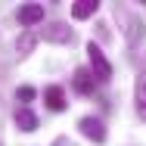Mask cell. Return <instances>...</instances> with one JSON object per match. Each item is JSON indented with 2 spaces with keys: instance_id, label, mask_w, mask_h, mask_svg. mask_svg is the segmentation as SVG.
Returning <instances> with one entry per match:
<instances>
[{
  "instance_id": "obj_5",
  "label": "cell",
  "mask_w": 146,
  "mask_h": 146,
  "mask_svg": "<svg viewBox=\"0 0 146 146\" xmlns=\"http://www.w3.org/2000/svg\"><path fill=\"white\" fill-rule=\"evenodd\" d=\"M44 103H47L53 112H62V109H65V93H62V87H56V84L47 87L44 90Z\"/></svg>"
},
{
  "instance_id": "obj_1",
  "label": "cell",
  "mask_w": 146,
  "mask_h": 146,
  "mask_svg": "<svg viewBox=\"0 0 146 146\" xmlns=\"http://www.w3.org/2000/svg\"><path fill=\"white\" fill-rule=\"evenodd\" d=\"M87 59H90V72H93L96 81H109V78H112V65H109V59H106V53H103L93 40L87 44Z\"/></svg>"
},
{
  "instance_id": "obj_11",
  "label": "cell",
  "mask_w": 146,
  "mask_h": 146,
  "mask_svg": "<svg viewBox=\"0 0 146 146\" xmlns=\"http://www.w3.org/2000/svg\"><path fill=\"white\" fill-rule=\"evenodd\" d=\"M19 100H22V103L34 100V87H19Z\"/></svg>"
},
{
  "instance_id": "obj_9",
  "label": "cell",
  "mask_w": 146,
  "mask_h": 146,
  "mask_svg": "<svg viewBox=\"0 0 146 146\" xmlns=\"http://www.w3.org/2000/svg\"><path fill=\"white\" fill-rule=\"evenodd\" d=\"M44 37H47V40H59V44H62V40H68V37H72V31L65 28L62 22H56V25H50V28L44 31Z\"/></svg>"
},
{
  "instance_id": "obj_4",
  "label": "cell",
  "mask_w": 146,
  "mask_h": 146,
  "mask_svg": "<svg viewBox=\"0 0 146 146\" xmlns=\"http://www.w3.org/2000/svg\"><path fill=\"white\" fill-rule=\"evenodd\" d=\"M19 22L31 28V25H37V22H44V6L40 3H25L22 9H19Z\"/></svg>"
},
{
  "instance_id": "obj_7",
  "label": "cell",
  "mask_w": 146,
  "mask_h": 146,
  "mask_svg": "<svg viewBox=\"0 0 146 146\" xmlns=\"http://www.w3.org/2000/svg\"><path fill=\"white\" fill-rule=\"evenodd\" d=\"M16 124H19V131L31 134V131L37 127V115H34L31 109H19V112H16Z\"/></svg>"
},
{
  "instance_id": "obj_6",
  "label": "cell",
  "mask_w": 146,
  "mask_h": 146,
  "mask_svg": "<svg viewBox=\"0 0 146 146\" xmlns=\"http://www.w3.org/2000/svg\"><path fill=\"white\" fill-rule=\"evenodd\" d=\"M134 96H137V112L146 121V72L137 75V84H134Z\"/></svg>"
},
{
  "instance_id": "obj_10",
  "label": "cell",
  "mask_w": 146,
  "mask_h": 146,
  "mask_svg": "<svg viewBox=\"0 0 146 146\" xmlns=\"http://www.w3.org/2000/svg\"><path fill=\"white\" fill-rule=\"evenodd\" d=\"M34 40H37V37H34V34H22V40H19V53H22V56H25V53H31V47H34Z\"/></svg>"
},
{
  "instance_id": "obj_2",
  "label": "cell",
  "mask_w": 146,
  "mask_h": 146,
  "mask_svg": "<svg viewBox=\"0 0 146 146\" xmlns=\"http://www.w3.org/2000/svg\"><path fill=\"white\" fill-rule=\"evenodd\" d=\"M78 127H81V134L90 137L93 143H103V140H106V127H103V121H100V118H93V115L81 118V124H78Z\"/></svg>"
},
{
  "instance_id": "obj_3",
  "label": "cell",
  "mask_w": 146,
  "mask_h": 146,
  "mask_svg": "<svg viewBox=\"0 0 146 146\" xmlns=\"http://www.w3.org/2000/svg\"><path fill=\"white\" fill-rule=\"evenodd\" d=\"M72 84H75V90H78L81 96H87V93H93V84H96V78H93V72H90V68H75V78H72Z\"/></svg>"
},
{
  "instance_id": "obj_8",
  "label": "cell",
  "mask_w": 146,
  "mask_h": 146,
  "mask_svg": "<svg viewBox=\"0 0 146 146\" xmlns=\"http://www.w3.org/2000/svg\"><path fill=\"white\" fill-rule=\"evenodd\" d=\"M96 6H100L96 0H78V3L72 6V16H75V19H90V16L96 13Z\"/></svg>"
}]
</instances>
